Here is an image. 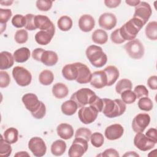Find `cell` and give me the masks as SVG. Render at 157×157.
<instances>
[{"label":"cell","mask_w":157,"mask_h":157,"mask_svg":"<svg viewBox=\"0 0 157 157\" xmlns=\"http://www.w3.org/2000/svg\"><path fill=\"white\" fill-rule=\"evenodd\" d=\"M123 156H139V155L135 151H128L125 153Z\"/></svg>","instance_id":"6f0895ef"},{"label":"cell","mask_w":157,"mask_h":157,"mask_svg":"<svg viewBox=\"0 0 157 157\" xmlns=\"http://www.w3.org/2000/svg\"><path fill=\"white\" fill-rule=\"evenodd\" d=\"M22 102L26 109L28 110L36 119H42L46 113V107L42 101L38 99L34 93H26L22 97Z\"/></svg>","instance_id":"6da1fadb"},{"label":"cell","mask_w":157,"mask_h":157,"mask_svg":"<svg viewBox=\"0 0 157 157\" xmlns=\"http://www.w3.org/2000/svg\"><path fill=\"white\" fill-rule=\"evenodd\" d=\"M88 141L82 138H75L68 151L69 157H81L87 151Z\"/></svg>","instance_id":"ba28073f"},{"label":"cell","mask_w":157,"mask_h":157,"mask_svg":"<svg viewBox=\"0 0 157 157\" xmlns=\"http://www.w3.org/2000/svg\"><path fill=\"white\" fill-rule=\"evenodd\" d=\"M89 105H90V106H91L93 108H94V109H96L98 112H101L102 110L104 103H103L102 99H101L99 97H98V96H96V97L94 98L93 101Z\"/></svg>","instance_id":"681fc988"},{"label":"cell","mask_w":157,"mask_h":157,"mask_svg":"<svg viewBox=\"0 0 157 157\" xmlns=\"http://www.w3.org/2000/svg\"><path fill=\"white\" fill-rule=\"evenodd\" d=\"M12 12L9 9H0V23L1 24H6L12 17Z\"/></svg>","instance_id":"bcb514c9"},{"label":"cell","mask_w":157,"mask_h":157,"mask_svg":"<svg viewBox=\"0 0 157 157\" xmlns=\"http://www.w3.org/2000/svg\"><path fill=\"white\" fill-rule=\"evenodd\" d=\"M124 133V128L120 124H113L106 128L104 134L109 140H114L120 139Z\"/></svg>","instance_id":"e0dca14e"},{"label":"cell","mask_w":157,"mask_h":157,"mask_svg":"<svg viewBox=\"0 0 157 157\" xmlns=\"http://www.w3.org/2000/svg\"><path fill=\"white\" fill-rule=\"evenodd\" d=\"M121 2L120 0H105L104 1L105 6L109 8H115L120 4Z\"/></svg>","instance_id":"11a10c76"},{"label":"cell","mask_w":157,"mask_h":157,"mask_svg":"<svg viewBox=\"0 0 157 157\" xmlns=\"http://www.w3.org/2000/svg\"><path fill=\"white\" fill-rule=\"evenodd\" d=\"M90 84L97 89H101L107 86V75L104 71H97L92 74Z\"/></svg>","instance_id":"ac0fdd59"},{"label":"cell","mask_w":157,"mask_h":157,"mask_svg":"<svg viewBox=\"0 0 157 157\" xmlns=\"http://www.w3.org/2000/svg\"><path fill=\"white\" fill-rule=\"evenodd\" d=\"M98 112L91 106L82 107L78 110V117L82 123L88 124L93 123L97 118Z\"/></svg>","instance_id":"8fae6325"},{"label":"cell","mask_w":157,"mask_h":157,"mask_svg":"<svg viewBox=\"0 0 157 157\" xmlns=\"http://www.w3.org/2000/svg\"><path fill=\"white\" fill-rule=\"evenodd\" d=\"M12 150L10 144L5 140L3 136H1L0 140V155L3 157H8L10 155Z\"/></svg>","instance_id":"d590c367"},{"label":"cell","mask_w":157,"mask_h":157,"mask_svg":"<svg viewBox=\"0 0 157 157\" xmlns=\"http://www.w3.org/2000/svg\"><path fill=\"white\" fill-rule=\"evenodd\" d=\"M12 24L15 28H22L25 25V17L21 14H16L12 19Z\"/></svg>","instance_id":"ee69618b"},{"label":"cell","mask_w":157,"mask_h":157,"mask_svg":"<svg viewBox=\"0 0 157 157\" xmlns=\"http://www.w3.org/2000/svg\"><path fill=\"white\" fill-rule=\"evenodd\" d=\"M147 84L150 89L156 90L157 89V76H150L147 80Z\"/></svg>","instance_id":"816d5d0a"},{"label":"cell","mask_w":157,"mask_h":157,"mask_svg":"<svg viewBox=\"0 0 157 157\" xmlns=\"http://www.w3.org/2000/svg\"><path fill=\"white\" fill-rule=\"evenodd\" d=\"M45 51L44 49L42 48H35L33 52H32V57L34 59L38 61H40V58H41V56L43 53V52Z\"/></svg>","instance_id":"db71d44e"},{"label":"cell","mask_w":157,"mask_h":157,"mask_svg":"<svg viewBox=\"0 0 157 157\" xmlns=\"http://www.w3.org/2000/svg\"><path fill=\"white\" fill-rule=\"evenodd\" d=\"M58 61V56L56 52L52 50H45L43 52L40 62L47 66H52L55 65Z\"/></svg>","instance_id":"44dd1931"},{"label":"cell","mask_w":157,"mask_h":157,"mask_svg":"<svg viewBox=\"0 0 157 157\" xmlns=\"http://www.w3.org/2000/svg\"><path fill=\"white\" fill-rule=\"evenodd\" d=\"M134 93L136 94V98H141L143 97H148V91L147 88L142 85H139L136 86L134 90Z\"/></svg>","instance_id":"f6af8a7d"},{"label":"cell","mask_w":157,"mask_h":157,"mask_svg":"<svg viewBox=\"0 0 157 157\" xmlns=\"http://www.w3.org/2000/svg\"><path fill=\"white\" fill-rule=\"evenodd\" d=\"M86 56L91 64L95 67H102L107 61V56L102 48L96 45L89 46L85 52Z\"/></svg>","instance_id":"277c9868"},{"label":"cell","mask_w":157,"mask_h":157,"mask_svg":"<svg viewBox=\"0 0 157 157\" xmlns=\"http://www.w3.org/2000/svg\"><path fill=\"white\" fill-rule=\"evenodd\" d=\"M52 93L57 99H62L66 97L69 93V89L63 83H56L52 88Z\"/></svg>","instance_id":"484cf974"},{"label":"cell","mask_w":157,"mask_h":157,"mask_svg":"<svg viewBox=\"0 0 157 157\" xmlns=\"http://www.w3.org/2000/svg\"><path fill=\"white\" fill-rule=\"evenodd\" d=\"M145 35L147 38L151 40L157 39V22L153 21L149 22L145 27Z\"/></svg>","instance_id":"1f68e13d"},{"label":"cell","mask_w":157,"mask_h":157,"mask_svg":"<svg viewBox=\"0 0 157 157\" xmlns=\"http://www.w3.org/2000/svg\"><path fill=\"white\" fill-rule=\"evenodd\" d=\"M121 98L123 102L127 104H131L136 100V96L134 91L131 90H125L121 93Z\"/></svg>","instance_id":"74e56055"},{"label":"cell","mask_w":157,"mask_h":157,"mask_svg":"<svg viewBox=\"0 0 157 157\" xmlns=\"http://www.w3.org/2000/svg\"><path fill=\"white\" fill-rule=\"evenodd\" d=\"M103 71L107 75V86H112L119 77L120 72L118 68L114 66H108Z\"/></svg>","instance_id":"7402d4cb"},{"label":"cell","mask_w":157,"mask_h":157,"mask_svg":"<svg viewBox=\"0 0 157 157\" xmlns=\"http://www.w3.org/2000/svg\"><path fill=\"white\" fill-rule=\"evenodd\" d=\"M96 97L95 93L90 88H81L71 96V99L74 101L77 104L78 107H82L87 104H91Z\"/></svg>","instance_id":"5b68a950"},{"label":"cell","mask_w":157,"mask_h":157,"mask_svg":"<svg viewBox=\"0 0 157 157\" xmlns=\"http://www.w3.org/2000/svg\"><path fill=\"white\" fill-rule=\"evenodd\" d=\"M51 152L55 156H61L66 150V144L63 140H56L51 145Z\"/></svg>","instance_id":"83f0119b"},{"label":"cell","mask_w":157,"mask_h":157,"mask_svg":"<svg viewBox=\"0 0 157 157\" xmlns=\"http://www.w3.org/2000/svg\"><path fill=\"white\" fill-rule=\"evenodd\" d=\"M53 1L49 0H38L36 1V7L40 11H48L52 7Z\"/></svg>","instance_id":"7bdbcfd3"},{"label":"cell","mask_w":157,"mask_h":157,"mask_svg":"<svg viewBox=\"0 0 157 157\" xmlns=\"http://www.w3.org/2000/svg\"><path fill=\"white\" fill-rule=\"evenodd\" d=\"M28 148L33 155L36 157L44 156L47 151V146L45 142L39 137H34L29 140Z\"/></svg>","instance_id":"30bf717a"},{"label":"cell","mask_w":157,"mask_h":157,"mask_svg":"<svg viewBox=\"0 0 157 157\" xmlns=\"http://www.w3.org/2000/svg\"><path fill=\"white\" fill-rule=\"evenodd\" d=\"M34 24L36 28L40 29V31H47L53 36L55 35V25L48 17L42 15H35Z\"/></svg>","instance_id":"7c38bea8"},{"label":"cell","mask_w":157,"mask_h":157,"mask_svg":"<svg viewBox=\"0 0 157 157\" xmlns=\"http://www.w3.org/2000/svg\"><path fill=\"white\" fill-rule=\"evenodd\" d=\"M90 140H91V144L94 147L96 148H99L103 145L104 142V137L101 133L96 132L91 134L90 137Z\"/></svg>","instance_id":"f35d334b"},{"label":"cell","mask_w":157,"mask_h":157,"mask_svg":"<svg viewBox=\"0 0 157 157\" xmlns=\"http://www.w3.org/2000/svg\"><path fill=\"white\" fill-rule=\"evenodd\" d=\"M30 50L27 47H21L16 50L13 55L15 61L17 63H25L30 57Z\"/></svg>","instance_id":"d4e9b609"},{"label":"cell","mask_w":157,"mask_h":157,"mask_svg":"<svg viewBox=\"0 0 157 157\" xmlns=\"http://www.w3.org/2000/svg\"><path fill=\"white\" fill-rule=\"evenodd\" d=\"M28 39V33L25 29H18L16 31L14 39L15 42L18 44H25Z\"/></svg>","instance_id":"ab89813d"},{"label":"cell","mask_w":157,"mask_h":157,"mask_svg":"<svg viewBox=\"0 0 157 157\" xmlns=\"http://www.w3.org/2000/svg\"><path fill=\"white\" fill-rule=\"evenodd\" d=\"M62 75L67 80H75L77 77V68L75 63L67 64L62 69Z\"/></svg>","instance_id":"603a6c76"},{"label":"cell","mask_w":157,"mask_h":157,"mask_svg":"<svg viewBox=\"0 0 157 157\" xmlns=\"http://www.w3.org/2000/svg\"><path fill=\"white\" fill-rule=\"evenodd\" d=\"M102 156H111V157H119L120 155L118 151L113 148H108L101 155Z\"/></svg>","instance_id":"f5cc1de1"},{"label":"cell","mask_w":157,"mask_h":157,"mask_svg":"<svg viewBox=\"0 0 157 157\" xmlns=\"http://www.w3.org/2000/svg\"><path fill=\"white\" fill-rule=\"evenodd\" d=\"M25 28L29 31H33L36 29V27L34 24L35 15L31 13L26 14L25 16Z\"/></svg>","instance_id":"b9f144b4"},{"label":"cell","mask_w":157,"mask_h":157,"mask_svg":"<svg viewBox=\"0 0 157 157\" xmlns=\"http://www.w3.org/2000/svg\"><path fill=\"white\" fill-rule=\"evenodd\" d=\"M139 108L141 110L150 111L152 110L153 104L152 101L148 97H143L139 99L137 103Z\"/></svg>","instance_id":"8d00e7d4"},{"label":"cell","mask_w":157,"mask_h":157,"mask_svg":"<svg viewBox=\"0 0 157 157\" xmlns=\"http://www.w3.org/2000/svg\"><path fill=\"white\" fill-rule=\"evenodd\" d=\"M12 76L16 83L21 86L29 85L32 80V75L30 72L21 66H15L13 69Z\"/></svg>","instance_id":"52a82bcc"},{"label":"cell","mask_w":157,"mask_h":157,"mask_svg":"<svg viewBox=\"0 0 157 157\" xmlns=\"http://www.w3.org/2000/svg\"><path fill=\"white\" fill-rule=\"evenodd\" d=\"M39 80L43 85H50L54 80V75L50 70H44L39 74Z\"/></svg>","instance_id":"d6a6232c"},{"label":"cell","mask_w":157,"mask_h":157,"mask_svg":"<svg viewBox=\"0 0 157 157\" xmlns=\"http://www.w3.org/2000/svg\"><path fill=\"white\" fill-rule=\"evenodd\" d=\"M102 101L104 105L102 112L108 118H112L119 117L126 111V104L121 99L112 100L108 98H104Z\"/></svg>","instance_id":"7a4b0ae2"},{"label":"cell","mask_w":157,"mask_h":157,"mask_svg":"<svg viewBox=\"0 0 157 157\" xmlns=\"http://www.w3.org/2000/svg\"><path fill=\"white\" fill-rule=\"evenodd\" d=\"M0 69L1 70H6L9 69L13 65L14 58L12 55L7 51H3L0 53Z\"/></svg>","instance_id":"cb8c5ba5"},{"label":"cell","mask_w":157,"mask_h":157,"mask_svg":"<svg viewBox=\"0 0 157 157\" xmlns=\"http://www.w3.org/2000/svg\"><path fill=\"white\" fill-rule=\"evenodd\" d=\"M10 82V78L9 74L3 71H0V87L6 88L9 86Z\"/></svg>","instance_id":"7dc6e473"},{"label":"cell","mask_w":157,"mask_h":157,"mask_svg":"<svg viewBox=\"0 0 157 157\" xmlns=\"http://www.w3.org/2000/svg\"><path fill=\"white\" fill-rule=\"evenodd\" d=\"M13 1H1V4L2 6H10L13 3Z\"/></svg>","instance_id":"91938a15"},{"label":"cell","mask_w":157,"mask_h":157,"mask_svg":"<svg viewBox=\"0 0 157 157\" xmlns=\"http://www.w3.org/2000/svg\"><path fill=\"white\" fill-rule=\"evenodd\" d=\"M91 131L90 129L86 128H80L78 129H77L75 134V138H82L89 142L90 140V137L91 136Z\"/></svg>","instance_id":"60d3db41"},{"label":"cell","mask_w":157,"mask_h":157,"mask_svg":"<svg viewBox=\"0 0 157 157\" xmlns=\"http://www.w3.org/2000/svg\"><path fill=\"white\" fill-rule=\"evenodd\" d=\"M152 13V10L150 4L144 1H140V3L135 7V12L132 18L141 21L144 25L146 24Z\"/></svg>","instance_id":"9c48e42d"},{"label":"cell","mask_w":157,"mask_h":157,"mask_svg":"<svg viewBox=\"0 0 157 157\" xmlns=\"http://www.w3.org/2000/svg\"><path fill=\"white\" fill-rule=\"evenodd\" d=\"M58 28L62 31H67L72 26V20L71 17L67 15L61 16L57 21Z\"/></svg>","instance_id":"836d02e7"},{"label":"cell","mask_w":157,"mask_h":157,"mask_svg":"<svg viewBox=\"0 0 157 157\" xmlns=\"http://www.w3.org/2000/svg\"><path fill=\"white\" fill-rule=\"evenodd\" d=\"M91 38L92 40L95 44L103 45L107 42L108 35L104 30L102 29H98L93 33Z\"/></svg>","instance_id":"f1b7e54d"},{"label":"cell","mask_w":157,"mask_h":157,"mask_svg":"<svg viewBox=\"0 0 157 157\" xmlns=\"http://www.w3.org/2000/svg\"><path fill=\"white\" fill-rule=\"evenodd\" d=\"M145 136L153 140L155 144L157 143V130L155 128H150L147 131Z\"/></svg>","instance_id":"f907efd6"},{"label":"cell","mask_w":157,"mask_h":157,"mask_svg":"<svg viewBox=\"0 0 157 157\" xmlns=\"http://www.w3.org/2000/svg\"><path fill=\"white\" fill-rule=\"evenodd\" d=\"M77 68V77L76 82L80 84H86L90 82L92 73L88 67L80 62L74 63Z\"/></svg>","instance_id":"9a60e30c"},{"label":"cell","mask_w":157,"mask_h":157,"mask_svg":"<svg viewBox=\"0 0 157 157\" xmlns=\"http://www.w3.org/2000/svg\"><path fill=\"white\" fill-rule=\"evenodd\" d=\"M126 3L128 4L129 6H137L139 3H140V1L139 0H126Z\"/></svg>","instance_id":"9f6ffc18"},{"label":"cell","mask_w":157,"mask_h":157,"mask_svg":"<svg viewBox=\"0 0 157 157\" xmlns=\"http://www.w3.org/2000/svg\"><path fill=\"white\" fill-rule=\"evenodd\" d=\"M132 87V83L130 80L128 78H123L117 82L115 86V90L118 94H121V93L125 90H131Z\"/></svg>","instance_id":"e575fe53"},{"label":"cell","mask_w":157,"mask_h":157,"mask_svg":"<svg viewBox=\"0 0 157 157\" xmlns=\"http://www.w3.org/2000/svg\"><path fill=\"white\" fill-rule=\"evenodd\" d=\"M58 136L63 139L68 140L72 137L74 135V129L72 126L67 123H61L56 128Z\"/></svg>","instance_id":"ffe728a7"},{"label":"cell","mask_w":157,"mask_h":157,"mask_svg":"<svg viewBox=\"0 0 157 157\" xmlns=\"http://www.w3.org/2000/svg\"><path fill=\"white\" fill-rule=\"evenodd\" d=\"M150 117L147 113H139L133 119L132 128L135 132H143L145 128L149 125Z\"/></svg>","instance_id":"5bb4252c"},{"label":"cell","mask_w":157,"mask_h":157,"mask_svg":"<svg viewBox=\"0 0 157 157\" xmlns=\"http://www.w3.org/2000/svg\"><path fill=\"white\" fill-rule=\"evenodd\" d=\"M2 136L7 142L13 144L16 143L18 139V131L16 128L11 127L7 129Z\"/></svg>","instance_id":"4dcf8cb0"},{"label":"cell","mask_w":157,"mask_h":157,"mask_svg":"<svg viewBox=\"0 0 157 157\" xmlns=\"http://www.w3.org/2000/svg\"><path fill=\"white\" fill-rule=\"evenodd\" d=\"M29 156V155L26 152V151H20V152H18L15 155V156Z\"/></svg>","instance_id":"680465c9"},{"label":"cell","mask_w":157,"mask_h":157,"mask_svg":"<svg viewBox=\"0 0 157 157\" xmlns=\"http://www.w3.org/2000/svg\"><path fill=\"white\" fill-rule=\"evenodd\" d=\"M77 108H78L77 104L72 99L65 101L62 104L61 106V109L62 112L64 115H68V116L74 115L76 112Z\"/></svg>","instance_id":"4316f807"},{"label":"cell","mask_w":157,"mask_h":157,"mask_svg":"<svg viewBox=\"0 0 157 157\" xmlns=\"http://www.w3.org/2000/svg\"><path fill=\"white\" fill-rule=\"evenodd\" d=\"M144 26L141 21L132 18L119 28L120 35L125 41L132 40L135 39L137 34Z\"/></svg>","instance_id":"3957f363"},{"label":"cell","mask_w":157,"mask_h":157,"mask_svg":"<svg viewBox=\"0 0 157 157\" xmlns=\"http://www.w3.org/2000/svg\"><path fill=\"white\" fill-rule=\"evenodd\" d=\"M110 39H111V40L116 44H122L125 42V40L121 37V36L120 35L119 28L114 30L111 33Z\"/></svg>","instance_id":"c3c4849f"},{"label":"cell","mask_w":157,"mask_h":157,"mask_svg":"<svg viewBox=\"0 0 157 157\" xmlns=\"http://www.w3.org/2000/svg\"><path fill=\"white\" fill-rule=\"evenodd\" d=\"M117 20L114 14L105 12L101 14L98 20L99 25L106 30H111L116 26Z\"/></svg>","instance_id":"2e32d148"},{"label":"cell","mask_w":157,"mask_h":157,"mask_svg":"<svg viewBox=\"0 0 157 157\" xmlns=\"http://www.w3.org/2000/svg\"><path fill=\"white\" fill-rule=\"evenodd\" d=\"M53 36L47 31H39L35 35V40L39 45H46L50 42Z\"/></svg>","instance_id":"f546056e"},{"label":"cell","mask_w":157,"mask_h":157,"mask_svg":"<svg viewBox=\"0 0 157 157\" xmlns=\"http://www.w3.org/2000/svg\"><path fill=\"white\" fill-rule=\"evenodd\" d=\"M95 26L94 18L88 14L82 15L78 20V26L80 29L83 32L91 31Z\"/></svg>","instance_id":"d6986e66"},{"label":"cell","mask_w":157,"mask_h":157,"mask_svg":"<svg viewBox=\"0 0 157 157\" xmlns=\"http://www.w3.org/2000/svg\"><path fill=\"white\" fill-rule=\"evenodd\" d=\"M134 144L140 150L146 151L153 148L156 144L143 132H137L134 138Z\"/></svg>","instance_id":"4fadbf2b"},{"label":"cell","mask_w":157,"mask_h":157,"mask_svg":"<svg viewBox=\"0 0 157 157\" xmlns=\"http://www.w3.org/2000/svg\"><path fill=\"white\" fill-rule=\"evenodd\" d=\"M124 48L131 58L139 59L144 55V47L139 39H133L129 41L124 45Z\"/></svg>","instance_id":"8992f818"}]
</instances>
